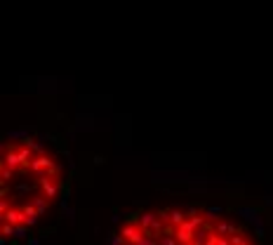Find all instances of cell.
<instances>
[{
  "instance_id": "obj_1",
  "label": "cell",
  "mask_w": 273,
  "mask_h": 245,
  "mask_svg": "<svg viewBox=\"0 0 273 245\" xmlns=\"http://www.w3.org/2000/svg\"><path fill=\"white\" fill-rule=\"evenodd\" d=\"M66 165L52 144L35 137H10L0 146V234L19 238L57 208Z\"/></svg>"
},
{
  "instance_id": "obj_2",
  "label": "cell",
  "mask_w": 273,
  "mask_h": 245,
  "mask_svg": "<svg viewBox=\"0 0 273 245\" xmlns=\"http://www.w3.org/2000/svg\"><path fill=\"white\" fill-rule=\"evenodd\" d=\"M113 245H259L238 217L203 205H156L127 214Z\"/></svg>"
}]
</instances>
